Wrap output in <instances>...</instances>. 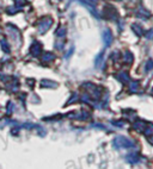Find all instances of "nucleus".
I'll use <instances>...</instances> for the list:
<instances>
[{
  "label": "nucleus",
  "mask_w": 153,
  "mask_h": 169,
  "mask_svg": "<svg viewBox=\"0 0 153 169\" xmlns=\"http://www.w3.org/2000/svg\"><path fill=\"white\" fill-rule=\"evenodd\" d=\"M146 37L148 38V40H152L153 38V29L149 31V32H147V35H146Z\"/></svg>",
  "instance_id": "1"
}]
</instances>
